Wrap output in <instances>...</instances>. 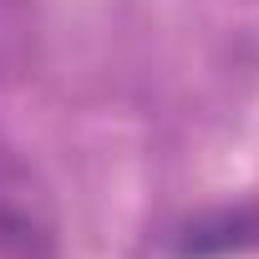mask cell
<instances>
[{
	"mask_svg": "<svg viewBox=\"0 0 259 259\" xmlns=\"http://www.w3.org/2000/svg\"><path fill=\"white\" fill-rule=\"evenodd\" d=\"M244 249H259V208L203 213V219L183 224L173 239V259H224V254H244Z\"/></svg>",
	"mask_w": 259,
	"mask_h": 259,
	"instance_id": "1",
	"label": "cell"
}]
</instances>
